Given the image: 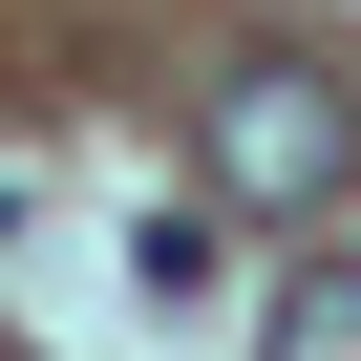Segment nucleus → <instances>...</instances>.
I'll list each match as a JSON object with an SVG mask.
<instances>
[{"mask_svg":"<svg viewBox=\"0 0 361 361\" xmlns=\"http://www.w3.org/2000/svg\"><path fill=\"white\" fill-rule=\"evenodd\" d=\"M340 170H361V85L340 64H234L213 85V192L234 213H319Z\"/></svg>","mask_w":361,"mask_h":361,"instance_id":"nucleus-1","label":"nucleus"},{"mask_svg":"<svg viewBox=\"0 0 361 361\" xmlns=\"http://www.w3.org/2000/svg\"><path fill=\"white\" fill-rule=\"evenodd\" d=\"M276 361H361V255H298L276 276Z\"/></svg>","mask_w":361,"mask_h":361,"instance_id":"nucleus-2","label":"nucleus"}]
</instances>
